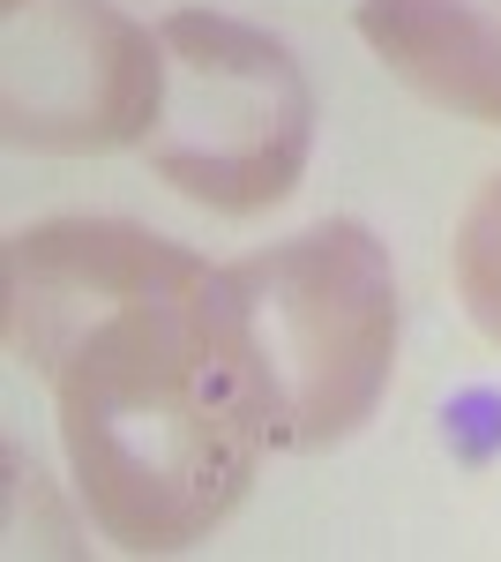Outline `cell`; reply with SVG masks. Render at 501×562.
Here are the masks:
<instances>
[{
  "label": "cell",
  "mask_w": 501,
  "mask_h": 562,
  "mask_svg": "<svg viewBox=\"0 0 501 562\" xmlns=\"http://www.w3.org/2000/svg\"><path fill=\"white\" fill-rule=\"evenodd\" d=\"M195 307L270 450H330L375 420L397 368V270L360 217L209 270Z\"/></svg>",
  "instance_id": "7a4b0ae2"
},
{
  "label": "cell",
  "mask_w": 501,
  "mask_h": 562,
  "mask_svg": "<svg viewBox=\"0 0 501 562\" xmlns=\"http://www.w3.org/2000/svg\"><path fill=\"white\" fill-rule=\"evenodd\" d=\"M195 301L203 285L121 307L53 375L76 495L127 555H172L217 532L270 450Z\"/></svg>",
  "instance_id": "6da1fadb"
},
{
  "label": "cell",
  "mask_w": 501,
  "mask_h": 562,
  "mask_svg": "<svg viewBox=\"0 0 501 562\" xmlns=\"http://www.w3.org/2000/svg\"><path fill=\"white\" fill-rule=\"evenodd\" d=\"M360 38L426 105L501 128V0H360Z\"/></svg>",
  "instance_id": "8992f818"
},
{
  "label": "cell",
  "mask_w": 501,
  "mask_h": 562,
  "mask_svg": "<svg viewBox=\"0 0 501 562\" xmlns=\"http://www.w3.org/2000/svg\"><path fill=\"white\" fill-rule=\"evenodd\" d=\"M166 98V53L113 0H15L0 45V121L15 150H121L143 143Z\"/></svg>",
  "instance_id": "277c9868"
},
{
  "label": "cell",
  "mask_w": 501,
  "mask_h": 562,
  "mask_svg": "<svg viewBox=\"0 0 501 562\" xmlns=\"http://www.w3.org/2000/svg\"><path fill=\"white\" fill-rule=\"evenodd\" d=\"M209 285V262L180 240L127 225V217H45L8 240L0 293H8V346L31 375H60L90 330H105L121 307L166 301Z\"/></svg>",
  "instance_id": "5b68a950"
},
{
  "label": "cell",
  "mask_w": 501,
  "mask_h": 562,
  "mask_svg": "<svg viewBox=\"0 0 501 562\" xmlns=\"http://www.w3.org/2000/svg\"><path fill=\"white\" fill-rule=\"evenodd\" d=\"M166 98L143 135V166L172 195L217 217H254L285 203L315 150V90L270 31L180 8L158 23Z\"/></svg>",
  "instance_id": "3957f363"
},
{
  "label": "cell",
  "mask_w": 501,
  "mask_h": 562,
  "mask_svg": "<svg viewBox=\"0 0 501 562\" xmlns=\"http://www.w3.org/2000/svg\"><path fill=\"white\" fill-rule=\"evenodd\" d=\"M8 8H15V0H8Z\"/></svg>",
  "instance_id": "ba28073f"
},
{
  "label": "cell",
  "mask_w": 501,
  "mask_h": 562,
  "mask_svg": "<svg viewBox=\"0 0 501 562\" xmlns=\"http://www.w3.org/2000/svg\"><path fill=\"white\" fill-rule=\"evenodd\" d=\"M457 293L471 307V323L501 346V173L464 203L457 225Z\"/></svg>",
  "instance_id": "52a82bcc"
}]
</instances>
